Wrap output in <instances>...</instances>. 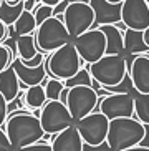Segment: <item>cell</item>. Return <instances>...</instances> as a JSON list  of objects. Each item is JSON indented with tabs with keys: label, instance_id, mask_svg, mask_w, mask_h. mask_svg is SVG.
Listing matches in <instances>:
<instances>
[{
	"label": "cell",
	"instance_id": "38",
	"mask_svg": "<svg viewBox=\"0 0 149 151\" xmlns=\"http://www.w3.org/2000/svg\"><path fill=\"white\" fill-rule=\"evenodd\" d=\"M68 4H76V2H80V4H90V0H66Z\"/></svg>",
	"mask_w": 149,
	"mask_h": 151
},
{
	"label": "cell",
	"instance_id": "41",
	"mask_svg": "<svg viewBox=\"0 0 149 151\" xmlns=\"http://www.w3.org/2000/svg\"><path fill=\"white\" fill-rule=\"evenodd\" d=\"M5 2H10V4H15V2H18V0H5Z\"/></svg>",
	"mask_w": 149,
	"mask_h": 151
},
{
	"label": "cell",
	"instance_id": "19",
	"mask_svg": "<svg viewBox=\"0 0 149 151\" xmlns=\"http://www.w3.org/2000/svg\"><path fill=\"white\" fill-rule=\"evenodd\" d=\"M20 93V80L12 67L0 73V95L7 103H12Z\"/></svg>",
	"mask_w": 149,
	"mask_h": 151
},
{
	"label": "cell",
	"instance_id": "27",
	"mask_svg": "<svg viewBox=\"0 0 149 151\" xmlns=\"http://www.w3.org/2000/svg\"><path fill=\"white\" fill-rule=\"evenodd\" d=\"M32 14H33V17H35L37 25H42L45 20H48L50 17H53V7H50V5H43V4H38Z\"/></svg>",
	"mask_w": 149,
	"mask_h": 151
},
{
	"label": "cell",
	"instance_id": "42",
	"mask_svg": "<svg viewBox=\"0 0 149 151\" xmlns=\"http://www.w3.org/2000/svg\"><path fill=\"white\" fill-rule=\"evenodd\" d=\"M146 2H148V4H149V0H146Z\"/></svg>",
	"mask_w": 149,
	"mask_h": 151
},
{
	"label": "cell",
	"instance_id": "14",
	"mask_svg": "<svg viewBox=\"0 0 149 151\" xmlns=\"http://www.w3.org/2000/svg\"><path fill=\"white\" fill-rule=\"evenodd\" d=\"M93 12H95V23L100 25H116L121 22V4L113 5L106 0H90Z\"/></svg>",
	"mask_w": 149,
	"mask_h": 151
},
{
	"label": "cell",
	"instance_id": "3",
	"mask_svg": "<svg viewBox=\"0 0 149 151\" xmlns=\"http://www.w3.org/2000/svg\"><path fill=\"white\" fill-rule=\"evenodd\" d=\"M85 68H88L93 80H96L101 85V88L118 86L128 73L126 58L123 55H105L96 63H91V65L86 63Z\"/></svg>",
	"mask_w": 149,
	"mask_h": 151
},
{
	"label": "cell",
	"instance_id": "6",
	"mask_svg": "<svg viewBox=\"0 0 149 151\" xmlns=\"http://www.w3.org/2000/svg\"><path fill=\"white\" fill-rule=\"evenodd\" d=\"M40 123L43 128L45 134H58L63 129L73 126L74 120L71 118L70 111L66 108L65 103H62L60 100H47V103L43 105V108L40 110Z\"/></svg>",
	"mask_w": 149,
	"mask_h": 151
},
{
	"label": "cell",
	"instance_id": "5",
	"mask_svg": "<svg viewBox=\"0 0 149 151\" xmlns=\"http://www.w3.org/2000/svg\"><path fill=\"white\" fill-rule=\"evenodd\" d=\"M47 62H48V70H50L48 75H52L53 78L62 81L74 76L85 63L80 58L73 42L63 45L62 48L50 53V57H47Z\"/></svg>",
	"mask_w": 149,
	"mask_h": 151
},
{
	"label": "cell",
	"instance_id": "33",
	"mask_svg": "<svg viewBox=\"0 0 149 151\" xmlns=\"http://www.w3.org/2000/svg\"><path fill=\"white\" fill-rule=\"evenodd\" d=\"M38 4H40L38 0H25V2H23V9H25L27 12H33Z\"/></svg>",
	"mask_w": 149,
	"mask_h": 151
},
{
	"label": "cell",
	"instance_id": "28",
	"mask_svg": "<svg viewBox=\"0 0 149 151\" xmlns=\"http://www.w3.org/2000/svg\"><path fill=\"white\" fill-rule=\"evenodd\" d=\"M15 60L12 50L5 45H0V73L5 71L9 67H12V62Z\"/></svg>",
	"mask_w": 149,
	"mask_h": 151
},
{
	"label": "cell",
	"instance_id": "15",
	"mask_svg": "<svg viewBox=\"0 0 149 151\" xmlns=\"http://www.w3.org/2000/svg\"><path fill=\"white\" fill-rule=\"evenodd\" d=\"M12 68L15 70V73H17L20 83L25 85V86H28V88H30V86H35V85H42L45 81V78H47L45 60H43V63H42L40 67L30 68V67H25V65L22 63V60L17 57L12 62Z\"/></svg>",
	"mask_w": 149,
	"mask_h": 151
},
{
	"label": "cell",
	"instance_id": "10",
	"mask_svg": "<svg viewBox=\"0 0 149 151\" xmlns=\"http://www.w3.org/2000/svg\"><path fill=\"white\" fill-rule=\"evenodd\" d=\"M71 42H73L80 58L88 65L96 63L100 58L106 55V38L100 28H91Z\"/></svg>",
	"mask_w": 149,
	"mask_h": 151
},
{
	"label": "cell",
	"instance_id": "37",
	"mask_svg": "<svg viewBox=\"0 0 149 151\" xmlns=\"http://www.w3.org/2000/svg\"><path fill=\"white\" fill-rule=\"evenodd\" d=\"M124 151H149V148H143V146H134V148H129V150H124Z\"/></svg>",
	"mask_w": 149,
	"mask_h": 151
},
{
	"label": "cell",
	"instance_id": "18",
	"mask_svg": "<svg viewBox=\"0 0 149 151\" xmlns=\"http://www.w3.org/2000/svg\"><path fill=\"white\" fill-rule=\"evenodd\" d=\"M124 35V57H136V55L149 53V47L144 40V32L139 30H129L123 32Z\"/></svg>",
	"mask_w": 149,
	"mask_h": 151
},
{
	"label": "cell",
	"instance_id": "20",
	"mask_svg": "<svg viewBox=\"0 0 149 151\" xmlns=\"http://www.w3.org/2000/svg\"><path fill=\"white\" fill-rule=\"evenodd\" d=\"M23 10H25L23 9V0H18L15 4L2 0V4H0V22L5 27H13V23L20 18Z\"/></svg>",
	"mask_w": 149,
	"mask_h": 151
},
{
	"label": "cell",
	"instance_id": "32",
	"mask_svg": "<svg viewBox=\"0 0 149 151\" xmlns=\"http://www.w3.org/2000/svg\"><path fill=\"white\" fill-rule=\"evenodd\" d=\"M83 151H111L108 143L98 145V146H90V145H83Z\"/></svg>",
	"mask_w": 149,
	"mask_h": 151
},
{
	"label": "cell",
	"instance_id": "36",
	"mask_svg": "<svg viewBox=\"0 0 149 151\" xmlns=\"http://www.w3.org/2000/svg\"><path fill=\"white\" fill-rule=\"evenodd\" d=\"M5 37H7V27H5L2 22H0V42L4 40Z\"/></svg>",
	"mask_w": 149,
	"mask_h": 151
},
{
	"label": "cell",
	"instance_id": "34",
	"mask_svg": "<svg viewBox=\"0 0 149 151\" xmlns=\"http://www.w3.org/2000/svg\"><path fill=\"white\" fill-rule=\"evenodd\" d=\"M139 146L143 148H149V124H144V138L139 143Z\"/></svg>",
	"mask_w": 149,
	"mask_h": 151
},
{
	"label": "cell",
	"instance_id": "16",
	"mask_svg": "<svg viewBox=\"0 0 149 151\" xmlns=\"http://www.w3.org/2000/svg\"><path fill=\"white\" fill-rule=\"evenodd\" d=\"M83 138L80 136L76 126H70V128L63 129L62 133L55 134L52 141L53 151H83Z\"/></svg>",
	"mask_w": 149,
	"mask_h": 151
},
{
	"label": "cell",
	"instance_id": "30",
	"mask_svg": "<svg viewBox=\"0 0 149 151\" xmlns=\"http://www.w3.org/2000/svg\"><path fill=\"white\" fill-rule=\"evenodd\" d=\"M0 151H12V145L4 128H0Z\"/></svg>",
	"mask_w": 149,
	"mask_h": 151
},
{
	"label": "cell",
	"instance_id": "43",
	"mask_svg": "<svg viewBox=\"0 0 149 151\" xmlns=\"http://www.w3.org/2000/svg\"><path fill=\"white\" fill-rule=\"evenodd\" d=\"M0 4H2V0H0Z\"/></svg>",
	"mask_w": 149,
	"mask_h": 151
},
{
	"label": "cell",
	"instance_id": "29",
	"mask_svg": "<svg viewBox=\"0 0 149 151\" xmlns=\"http://www.w3.org/2000/svg\"><path fill=\"white\" fill-rule=\"evenodd\" d=\"M7 105L9 103L5 101V98L0 95V128H4L5 129V121H7Z\"/></svg>",
	"mask_w": 149,
	"mask_h": 151
},
{
	"label": "cell",
	"instance_id": "8",
	"mask_svg": "<svg viewBox=\"0 0 149 151\" xmlns=\"http://www.w3.org/2000/svg\"><path fill=\"white\" fill-rule=\"evenodd\" d=\"M74 126L78 129L80 136L83 138L85 145L98 146V145L106 143L108 129H110V120L101 111H93L88 116L76 121Z\"/></svg>",
	"mask_w": 149,
	"mask_h": 151
},
{
	"label": "cell",
	"instance_id": "31",
	"mask_svg": "<svg viewBox=\"0 0 149 151\" xmlns=\"http://www.w3.org/2000/svg\"><path fill=\"white\" fill-rule=\"evenodd\" d=\"M18 151H53L52 145H42V143H35V145H32V146H27V148H22V150Z\"/></svg>",
	"mask_w": 149,
	"mask_h": 151
},
{
	"label": "cell",
	"instance_id": "2",
	"mask_svg": "<svg viewBox=\"0 0 149 151\" xmlns=\"http://www.w3.org/2000/svg\"><path fill=\"white\" fill-rule=\"evenodd\" d=\"M144 138V124L134 118H116L110 121L106 143L111 151H124L139 146Z\"/></svg>",
	"mask_w": 149,
	"mask_h": 151
},
{
	"label": "cell",
	"instance_id": "12",
	"mask_svg": "<svg viewBox=\"0 0 149 151\" xmlns=\"http://www.w3.org/2000/svg\"><path fill=\"white\" fill-rule=\"evenodd\" d=\"M121 22L129 30L144 32L149 27V4L146 0H124L121 4Z\"/></svg>",
	"mask_w": 149,
	"mask_h": 151
},
{
	"label": "cell",
	"instance_id": "17",
	"mask_svg": "<svg viewBox=\"0 0 149 151\" xmlns=\"http://www.w3.org/2000/svg\"><path fill=\"white\" fill-rule=\"evenodd\" d=\"M106 38V55H123L124 57V35L116 25H100Z\"/></svg>",
	"mask_w": 149,
	"mask_h": 151
},
{
	"label": "cell",
	"instance_id": "4",
	"mask_svg": "<svg viewBox=\"0 0 149 151\" xmlns=\"http://www.w3.org/2000/svg\"><path fill=\"white\" fill-rule=\"evenodd\" d=\"M70 42L71 37L63 23V17H50L37 27L35 43L40 53H53L55 50L62 48Z\"/></svg>",
	"mask_w": 149,
	"mask_h": 151
},
{
	"label": "cell",
	"instance_id": "9",
	"mask_svg": "<svg viewBox=\"0 0 149 151\" xmlns=\"http://www.w3.org/2000/svg\"><path fill=\"white\" fill-rule=\"evenodd\" d=\"M63 23L70 33L71 40L83 35L85 32L91 30L95 25V12L90 4H70L63 14Z\"/></svg>",
	"mask_w": 149,
	"mask_h": 151
},
{
	"label": "cell",
	"instance_id": "39",
	"mask_svg": "<svg viewBox=\"0 0 149 151\" xmlns=\"http://www.w3.org/2000/svg\"><path fill=\"white\" fill-rule=\"evenodd\" d=\"M144 40H146V43H148V47H149V27L144 30Z\"/></svg>",
	"mask_w": 149,
	"mask_h": 151
},
{
	"label": "cell",
	"instance_id": "1",
	"mask_svg": "<svg viewBox=\"0 0 149 151\" xmlns=\"http://www.w3.org/2000/svg\"><path fill=\"white\" fill-rule=\"evenodd\" d=\"M5 133L12 145V151L32 146L45 136L40 118L35 113H20L12 115L5 121Z\"/></svg>",
	"mask_w": 149,
	"mask_h": 151
},
{
	"label": "cell",
	"instance_id": "35",
	"mask_svg": "<svg viewBox=\"0 0 149 151\" xmlns=\"http://www.w3.org/2000/svg\"><path fill=\"white\" fill-rule=\"evenodd\" d=\"M40 4H43V5H50V7H57L62 0H38Z\"/></svg>",
	"mask_w": 149,
	"mask_h": 151
},
{
	"label": "cell",
	"instance_id": "7",
	"mask_svg": "<svg viewBox=\"0 0 149 151\" xmlns=\"http://www.w3.org/2000/svg\"><path fill=\"white\" fill-rule=\"evenodd\" d=\"M98 100L100 98L91 86H74V88L68 90L65 105L70 111L71 118L76 123L81 118L93 113L95 108H98Z\"/></svg>",
	"mask_w": 149,
	"mask_h": 151
},
{
	"label": "cell",
	"instance_id": "23",
	"mask_svg": "<svg viewBox=\"0 0 149 151\" xmlns=\"http://www.w3.org/2000/svg\"><path fill=\"white\" fill-rule=\"evenodd\" d=\"M134 98V115L138 116V121L143 124H149V95L139 93L133 88L131 91Z\"/></svg>",
	"mask_w": 149,
	"mask_h": 151
},
{
	"label": "cell",
	"instance_id": "11",
	"mask_svg": "<svg viewBox=\"0 0 149 151\" xmlns=\"http://www.w3.org/2000/svg\"><path fill=\"white\" fill-rule=\"evenodd\" d=\"M98 111L108 120L116 118H133L134 115V98L131 93H111L98 100Z\"/></svg>",
	"mask_w": 149,
	"mask_h": 151
},
{
	"label": "cell",
	"instance_id": "13",
	"mask_svg": "<svg viewBox=\"0 0 149 151\" xmlns=\"http://www.w3.org/2000/svg\"><path fill=\"white\" fill-rule=\"evenodd\" d=\"M128 73L131 76L134 90L139 93L149 95V53L136 55Z\"/></svg>",
	"mask_w": 149,
	"mask_h": 151
},
{
	"label": "cell",
	"instance_id": "40",
	"mask_svg": "<svg viewBox=\"0 0 149 151\" xmlns=\"http://www.w3.org/2000/svg\"><path fill=\"white\" fill-rule=\"evenodd\" d=\"M106 2H110V4H113V5H119V4H123L124 0H106Z\"/></svg>",
	"mask_w": 149,
	"mask_h": 151
},
{
	"label": "cell",
	"instance_id": "21",
	"mask_svg": "<svg viewBox=\"0 0 149 151\" xmlns=\"http://www.w3.org/2000/svg\"><path fill=\"white\" fill-rule=\"evenodd\" d=\"M15 43H17V55L22 62L27 60H32L40 53L37 50V43H35V35H20L15 38Z\"/></svg>",
	"mask_w": 149,
	"mask_h": 151
},
{
	"label": "cell",
	"instance_id": "24",
	"mask_svg": "<svg viewBox=\"0 0 149 151\" xmlns=\"http://www.w3.org/2000/svg\"><path fill=\"white\" fill-rule=\"evenodd\" d=\"M37 27H38V25H37V22H35L33 14H32V12H27V10H23V14L20 15V18L13 23V30H15L17 37L32 35L33 32H37Z\"/></svg>",
	"mask_w": 149,
	"mask_h": 151
},
{
	"label": "cell",
	"instance_id": "22",
	"mask_svg": "<svg viewBox=\"0 0 149 151\" xmlns=\"http://www.w3.org/2000/svg\"><path fill=\"white\" fill-rule=\"evenodd\" d=\"M23 100H25V105L30 110H42L43 105L47 103V93H45V86L43 85H35V86H30V88L25 91L23 95Z\"/></svg>",
	"mask_w": 149,
	"mask_h": 151
},
{
	"label": "cell",
	"instance_id": "26",
	"mask_svg": "<svg viewBox=\"0 0 149 151\" xmlns=\"http://www.w3.org/2000/svg\"><path fill=\"white\" fill-rule=\"evenodd\" d=\"M45 86V93H47V100H60L63 90H65V85H63L62 80H57V78H52V80H47L43 83Z\"/></svg>",
	"mask_w": 149,
	"mask_h": 151
},
{
	"label": "cell",
	"instance_id": "25",
	"mask_svg": "<svg viewBox=\"0 0 149 151\" xmlns=\"http://www.w3.org/2000/svg\"><path fill=\"white\" fill-rule=\"evenodd\" d=\"M91 83H93V76L88 71V68H85V67L80 68V71L74 76H71V78L63 81L65 88H68V90L74 88V86H91Z\"/></svg>",
	"mask_w": 149,
	"mask_h": 151
}]
</instances>
